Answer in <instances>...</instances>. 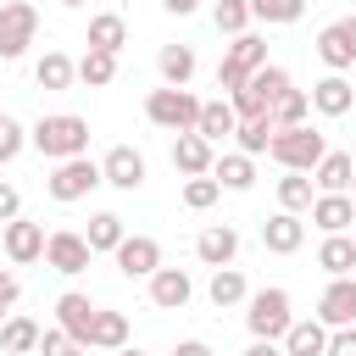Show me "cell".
Instances as JSON below:
<instances>
[{
    "label": "cell",
    "instance_id": "8fae6325",
    "mask_svg": "<svg viewBox=\"0 0 356 356\" xmlns=\"http://www.w3.org/2000/svg\"><path fill=\"white\" fill-rule=\"evenodd\" d=\"M111 256H117V273H122V278H150V273L161 267V245H156L150 234H122V245H117Z\"/></svg>",
    "mask_w": 356,
    "mask_h": 356
},
{
    "label": "cell",
    "instance_id": "83f0119b",
    "mask_svg": "<svg viewBox=\"0 0 356 356\" xmlns=\"http://www.w3.org/2000/svg\"><path fill=\"white\" fill-rule=\"evenodd\" d=\"M206 295H211V306H217V312H228V306L250 300V289H245V273H239V267H217V273H211V284H206Z\"/></svg>",
    "mask_w": 356,
    "mask_h": 356
},
{
    "label": "cell",
    "instance_id": "d6a6232c",
    "mask_svg": "<svg viewBox=\"0 0 356 356\" xmlns=\"http://www.w3.org/2000/svg\"><path fill=\"white\" fill-rule=\"evenodd\" d=\"M312 200H317V189H312V178L306 172H284L278 178V211H312Z\"/></svg>",
    "mask_w": 356,
    "mask_h": 356
},
{
    "label": "cell",
    "instance_id": "7402d4cb",
    "mask_svg": "<svg viewBox=\"0 0 356 356\" xmlns=\"http://www.w3.org/2000/svg\"><path fill=\"white\" fill-rule=\"evenodd\" d=\"M312 222H317L323 234H345V228L356 222V200H350V195H317V200H312Z\"/></svg>",
    "mask_w": 356,
    "mask_h": 356
},
{
    "label": "cell",
    "instance_id": "5b68a950",
    "mask_svg": "<svg viewBox=\"0 0 356 356\" xmlns=\"http://www.w3.org/2000/svg\"><path fill=\"white\" fill-rule=\"evenodd\" d=\"M145 117H150L156 128H167V134H195V122H200V100H195L189 89H150Z\"/></svg>",
    "mask_w": 356,
    "mask_h": 356
},
{
    "label": "cell",
    "instance_id": "74e56055",
    "mask_svg": "<svg viewBox=\"0 0 356 356\" xmlns=\"http://www.w3.org/2000/svg\"><path fill=\"white\" fill-rule=\"evenodd\" d=\"M245 6L256 22H300V11H306V0H245Z\"/></svg>",
    "mask_w": 356,
    "mask_h": 356
},
{
    "label": "cell",
    "instance_id": "836d02e7",
    "mask_svg": "<svg viewBox=\"0 0 356 356\" xmlns=\"http://www.w3.org/2000/svg\"><path fill=\"white\" fill-rule=\"evenodd\" d=\"M83 245H89V250H117V245H122V217H117V211H95Z\"/></svg>",
    "mask_w": 356,
    "mask_h": 356
},
{
    "label": "cell",
    "instance_id": "816d5d0a",
    "mask_svg": "<svg viewBox=\"0 0 356 356\" xmlns=\"http://www.w3.org/2000/svg\"><path fill=\"white\" fill-rule=\"evenodd\" d=\"M345 195H350V200H356V172H350V189H345Z\"/></svg>",
    "mask_w": 356,
    "mask_h": 356
},
{
    "label": "cell",
    "instance_id": "b9f144b4",
    "mask_svg": "<svg viewBox=\"0 0 356 356\" xmlns=\"http://www.w3.org/2000/svg\"><path fill=\"white\" fill-rule=\"evenodd\" d=\"M22 145H28V134H22L11 117H0V161H17V156H22Z\"/></svg>",
    "mask_w": 356,
    "mask_h": 356
},
{
    "label": "cell",
    "instance_id": "9a60e30c",
    "mask_svg": "<svg viewBox=\"0 0 356 356\" xmlns=\"http://www.w3.org/2000/svg\"><path fill=\"white\" fill-rule=\"evenodd\" d=\"M312 111H323V117H345L350 106H356V89H350V78L345 72H328V78H317L312 83Z\"/></svg>",
    "mask_w": 356,
    "mask_h": 356
},
{
    "label": "cell",
    "instance_id": "bcb514c9",
    "mask_svg": "<svg viewBox=\"0 0 356 356\" xmlns=\"http://www.w3.org/2000/svg\"><path fill=\"white\" fill-rule=\"evenodd\" d=\"M161 11H172V17H195L200 0H161Z\"/></svg>",
    "mask_w": 356,
    "mask_h": 356
},
{
    "label": "cell",
    "instance_id": "d6986e66",
    "mask_svg": "<svg viewBox=\"0 0 356 356\" xmlns=\"http://www.w3.org/2000/svg\"><path fill=\"white\" fill-rule=\"evenodd\" d=\"M211 161H217V156H211V145H206L200 134H178V139H172V167H178L184 178H206Z\"/></svg>",
    "mask_w": 356,
    "mask_h": 356
},
{
    "label": "cell",
    "instance_id": "cb8c5ba5",
    "mask_svg": "<svg viewBox=\"0 0 356 356\" xmlns=\"http://www.w3.org/2000/svg\"><path fill=\"white\" fill-rule=\"evenodd\" d=\"M323 350H328V328H323L317 317L289 323V334H284V356H323Z\"/></svg>",
    "mask_w": 356,
    "mask_h": 356
},
{
    "label": "cell",
    "instance_id": "f6af8a7d",
    "mask_svg": "<svg viewBox=\"0 0 356 356\" xmlns=\"http://www.w3.org/2000/svg\"><path fill=\"white\" fill-rule=\"evenodd\" d=\"M17 295H22L17 273H6V267H0V312H11V306H17Z\"/></svg>",
    "mask_w": 356,
    "mask_h": 356
},
{
    "label": "cell",
    "instance_id": "4316f807",
    "mask_svg": "<svg viewBox=\"0 0 356 356\" xmlns=\"http://www.w3.org/2000/svg\"><path fill=\"white\" fill-rule=\"evenodd\" d=\"M211 178H217L222 189L245 195V189L256 184V161H250V156H239V150H234V156H217V161H211Z\"/></svg>",
    "mask_w": 356,
    "mask_h": 356
},
{
    "label": "cell",
    "instance_id": "7dc6e473",
    "mask_svg": "<svg viewBox=\"0 0 356 356\" xmlns=\"http://www.w3.org/2000/svg\"><path fill=\"white\" fill-rule=\"evenodd\" d=\"M245 356H284V345H278V339H250Z\"/></svg>",
    "mask_w": 356,
    "mask_h": 356
},
{
    "label": "cell",
    "instance_id": "f546056e",
    "mask_svg": "<svg viewBox=\"0 0 356 356\" xmlns=\"http://www.w3.org/2000/svg\"><path fill=\"white\" fill-rule=\"evenodd\" d=\"M122 345H128V317L122 312H95L89 350H122Z\"/></svg>",
    "mask_w": 356,
    "mask_h": 356
},
{
    "label": "cell",
    "instance_id": "6da1fadb",
    "mask_svg": "<svg viewBox=\"0 0 356 356\" xmlns=\"http://www.w3.org/2000/svg\"><path fill=\"white\" fill-rule=\"evenodd\" d=\"M33 150L50 156V161H72V156H89V122L72 117V111H56V117H39L33 122Z\"/></svg>",
    "mask_w": 356,
    "mask_h": 356
},
{
    "label": "cell",
    "instance_id": "44dd1931",
    "mask_svg": "<svg viewBox=\"0 0 356 356\" xmlns=\"http://www.w3.org/2000/svg\"><path fill=\"white\" fill-rule=\"evenodd\" d=\"M234 128H239V117H234V106H228V100H200V122H195V134H200L206 145L234 139Z\"/></svg>",
    "mask_w": 356,
    "mask_h": 356
},
{
    "label": "cell",
    "instance_id": "e0dca14e",
    "mask_svg": "<svg viewBox=\"0 0 356 356\" xmlns=\"http://www.w3.org/2000/svg\"><path fill=\"white\" fill-rule=\"evenodd\" d=\"M195 256H200L211 273H217V267H234V256H239V234L222 228V222H211V228L195 234Z\"/></svg>",
    "mask_w": 356,
    "mask_h": 356
},
{
    "label": "cell",
    "instance_id": "484cf974",
    "mask_svg": "<svg viewBox=\"0 0 356 356\" xmlns=\"http://www.w3.org/2000/svg\"><path fill=\"white\" fill-rule=\"evenodd\" d=\"M72 78H78V61H72L67 50H44L39 67H33V83H39V89H67Z\"/></svg>",
    "mask_w": 356,
    "mask_h": 356
},
{
    "label": "cell",
    "instance_id": "7bdbcfd3",
    "mask_svg": "<svg viewBox=\"0 0 356 356\" xmlns=\"http://www.w3.org/2000/svg\"><path fill=\"white\" fill-rule=\"evenodd\" d=\"M323 356H356V323L350 328H328V350Z\"/></svg>",
    "mask_w": 356,
    "mask_h": 356
},
{
    "label": "cell",
    "instance_id": "9c48e42d",
    "mask_svg": "<svg viewBox=\"0 0 356 356\" xmlns=\"http://www.w3.org/2000/svg\"><path fill=\"white\" fill-rule=\"evenodd\" d=\"M317 56H323V67H328V72H345V67H356V17H339V22H328V28L317 33Z\"/></svg>",
    "mask_w": 356,
    "mask_h": 356
},
{
    "label": "cell",
    "instance_id": "5bb4252c",
    "mask_svg": "<svg viewBox=\"0 0 356 356\" xmlns=\"http://www.w3.org/2000/svg\"><path fill=\"white\" fill-rule=\"evenodd\" d=\"M317 323L323 328H350L356 323V278H334L317 300Z\"/></svg>",
    "mask_w": 356,
    "mask_h": 356
},
{
    "label": "cell",
    "instance_id": "f5cc1de1",
    "mask_svg": "<svg viewBox=\"0 0 356 356\" xmlns=\"http://www.w3.org/2000/svg\"><path fill=\"white\" fill-rule=\"evenodd\" d=\"M0 323H6V312H0Z\"/></svg>",
    "mask_w": 356,
    "mask_h": 356
},
{
    "label": "cell",
    "instance_id": "4fadbf2b",
    "mask_svg": "<svg viewBox=\"0 0 356 356\" xmlns=\"http://www.w3.org/2000/svg\"><path fill=\"white\" fill-rule=\"evenodd\" d=\"M95 312H100V306H89V295L67 289V295L56 300V328H61L67 339H78V345L89 350V328H95Z\"/></svg>",
    "mask_w": 356,
    "mask_h": 356
},
{
    "label": "cell",
    "instance_id": "ba28073f",
    "mask_svg": "<svg viewBox=\"0 0 356 356\" xmlns=\"http://www.w3.org/2000/svg\"><path fill=\"white\" fill-rule=\"evenodd\" d=\"M89 245H83V234H72V228H56V234H44V261L61 273V278H78L83 267H89Z\"/></svg>",
    "mask_w": 356,
    "mask_h": 356
},
{
    "label": "cell",
    "instance_id": "60d3db41",
    "mask_svg": "<svg viewBox=\"0 0 356 356\" xmlns=\"http://www.w3.org/2000/svg\"><path fill=\"white\" fill-rule=\"evenodd\" d=\"M39 356H83V345L67 339L61 328H39Z\"/></svg>",
    "mask_w": 356,
    "mask_h": 356
},
{
    "label": "cell",
    "instance_id": "f1b7e54d",
    "mask_svg": "<svg viewBox=\"0 0 356 356\" xmlns=\"http://www.w3.org/2000/svg\"><path fill=\"white\" fill-rule=\"evenodd\" d=\"M156 67H161V78H167V89H184V83L195 78V50H189V44H161V56H156Z\"/></svg>",
    "mask_w": 356,
    "mask_h": 356
},
{
    "label": "cell",
    "instance_id": "7c38bea8",
    "mask_svg": "<svg viewBox=\"0 0 356 356\" xmlns=\"http://www.w3.org/2000/svg\"><path fill=\"white\" fill-rule=\"evenodd\" d=\"M100 178H106L111 189H128V195H134V189L145 184V156H139L134 145H111L106 161H100Z\"/></svg>",
    "mask_w": 356,
    "mask_h": 356
},
{
    "label": "cell",
    "instance_id": "ffe728a7",
    "mask_svg": "<svg viewBox=\"0 0 356 356\" xmlns=\"http://www.w3.org/2000/svg\"><path fill=\"white\" fill-rule=\"evenodd\" d=\"M350 172H356V161H350L345 150H328V156L312 167V189H317V195H345V189H350Z\"/></svg>",
    "mask_w": 356,
    "mask_h": 356
},
{
    "label": "cell",
    "instance_id": "8992f818",
    "mask_svg": "<svg viewBox=\"0 0 356 356\" xmlns=\"http://www.w3.org/2000/svg\"><path fill=\"white\" fill-rule=\"evenodd\" d=\"M106 178H100V161H89V156H72V161H56V172L44 178V189H50V200H61V206H72V200H83L89 189H100Z\"/></svg>",
    "mask_w": 356,
    "mask_h": 356
},
{
    "label": "cell",
    "instance_id": "ac0fdd59",
    "mask_svg": "<svg viewBox=\"0 0 356 356\" xmlns=\"http://www.w3.org/2000/svg\"><path fill=\"white\" fill-rule=\"evenodd\" d=\"M189 295H195V284H189L184 267H156V273H150V300H156L161 312H184Z\"/></svg>",
    "mask_w": 356,
    "mask_h": 356
},
{
    "label": "cell",
    "instance_id": "ab89813d",
    "mask_svg": "<svg viewBox=\"0 0 356 356\" xmlns=\"http://www.w3.org/2000/svg\"><path fill=\"white\" fill-rule=\"evenodd\" d=\"M250 89H256V95H261V100H267V106H273V100H278V95H284V89H289V72H284V67H273V61H267V67H261V72H250Z\"/></svg>",
    "mask_w": 356,
    "mask_h": 356
},
{
    "label": "cell",
    "instance_id": "8d00e7d4",
    "mask_svg": "<svg viewBox=\"0 0 356 356\" xmlns=\"http://www.w3.org/2000/svg\"><path fill=\"white\" fill-rule=\"evenodd\" d=\"M234 139H239V156H261V150L273 145V122H267V117H250V122L234 128Z\"/></svg>",
    "mask_w": 356,
    "mask_h": 356
},
{
    "label": "cell",
    "instance_id": "f907efd6",
    "mask_svg": "<svg viewBox=\"0 0 356 356\" xmlns=\"http://www.w3.org/2000/svg\"><path fill=\"white\" fill-rule=\"evenodd\" d=\"M61 6H67V11H78V6H83V0H61Z\"/></svg>",
    "mask_w": 356,
    "mask_h": 356
},
{
    "label": "cell",
    "instance_id": "ee69618b",
    "mask_svg": "<svg viewBox=\"0 0 356 356\" xmlns=\"http://www.w3.org/2000/svg\"><path fill=\"white\" fill-rule=\"evenodd\" d=\"M11 217H22V195H17V184H0V228Z\"/></svg>",
    "mask_w": 356,
    "mask_h": 356
},
{
    "label": "cell",
    "instance_id": "4dcf8cb0",
    "mask_svg": "<svg viewBox=\"0 0 356 356\" xmlns=\"http://www.w3.org/2000/svg\"><path fill=\"white\" fill-rule=\"evenodd\" d=\"M0 350H6V356L39 350V323H33V317H6V323H0Z\"/></svg>",
    "mask_w": 356,
    "mask_h": 356
},
{
    "label": "cell",
    "instance_id": "7a4b0ae2",
    "mask_svg": "<svg viewBox=\"0 0 356 356\" xmlns=\"http://www.w3.org/2000/svg\"><path fill=\"white\" fill-rule=\"evenodd\" d=\"M267 156H273L284 172H312V167L328 156V145H323V134H317V128H273Z\"/></svg>",
    "mask_w": 356,
    "mask_h": 356
},
{
    "label": "cell",
    "instance_id": "f35d334b",
    "mask_svg": "<svg viewBox=\"0 0 356 356\" xmlns=\"http://www.w3.org/2000/svg\"><path fill=\"white\" fill-rule=\"evenodd\" d=\"M217 195H222V184L206 172V178H184V206L189 211H206V206H217Z\"/></svg>",
    "mask_w": 356,
    "mask_h": 356
},
{
    "label": "cell",
    "instance_id": "d4e9b609",
    "mask_svg": "<svg viewBox=\"0 0 356 356\" xmlns=\"http://www.w3.org/2000/svg\"><path fill=\"white\" fill-rule=\"evenodd\" d=\"M128 44V22L117 17V11H100V17H89V50H106V56H117Z\"/></svg>",
    "mask_w": 356,
    "mask_h": 356
},
{
    "label": "cell",
    "instance_id": "11a10c76",
    "mask_svg": "<svg viewBox=\"0 0 356 356\" xmlns=\"http://www.w3.org/2000/svg\"><path fill=\"white\" fill-rule=\"evenodd\" d=\"M0 117H6V111H0Z\"/></svg>",
    "mask_w": 356,
    "mask_h": 356
},
{
    "label": "cell",
    "instance_id": "d590c367",
    "mask_svg": "<svg viewBox=\"0 0 356 356\" xmlns=\"http://www.w3.org/2000/svg\"><path fill=\"white\" fill-rule=\"evenodd\" d=\"M78 78H83L89 89H106V83L117 78V56H106V50H83V61H78Z\"/></svg>",
    "mask_w": 356,
    "mask_h": 356
},
{
    "label": "cell",
    "instance_id": "30bf717a",
    "mask_svg": "<svg viewBox=\"0 0 356 356\" xmlns=\"http://www.w3.org/2000/svg\"><path fill=\"white\" fill-rule=\"evenodd\" d=\"M0 250H6V261L28 267V261H39V256H44V228H39V222H28V217H11V222L0 228Z\"/></svg>",
    "mask_w": 356,
    "mask_h": 356
},
{
    "label": "cell",
    "instance_id": "c3c4849f",
    "mask_svg": "<svg viewBox=\"0 0 356 356\" xmlns=\"http://www.w3.org/2000/svg\"><path fill=\"white\" fill-rule=\"evenodd\" d=\"M172 356H211V345H206V339H184Z\"/></svg>",
    "mask_w": 356,
    "mask_h": 356
},
{
    "label": "cell",
    "instance_id": "2e32d148",
    "mask_svg": "<svg viewBox=\"0 0 356 356\" xmlns=\"http://www.w3.org/2000/svg\"><path fill=\"white\" fill-rule=\"evenodd\" d=\"M261 245H267L273 256H295V250L306 245V222H300L295 211H273V217L261 222Z\"/></svg>",
    "mask_w": 356,
    "mask_h": 356
},
{
    "label": "cell",
    "instance_id": "e575fe53",
    "mask_svg": "<svg viewBox=\"0 0 356 356\" xmlns=\"http://www.w3.org/2000/svg\"><path fill=\"white\" fill-rule=\"evenodd\" d=\"M211 22H217V33L239 39V33H250V6L245 0H217L211 6Z\"/></svg>",
    "mask_w": 356,
    "mask_h": 356
},
{
    "label": "cell",
    "instance_id": "277c9868",
    "mask_svg": "<svg viewBox=\"0 0 356 356\" xmlns=\"http://www.w3.org/2000/svg\"><path fill=\"white\" fill-rule=\"evenodd\" d=\"M267 67V39L261 33H239L234 44H228V56H222V67H217V89H245L250 83V72H261Z\"/></svg>",
    "mask_w": 356,
    "mask_h": 356
},
{
    "label": "cell",
    "instance_id": "681fc988",
    "mask_svg": "<svg viewBox=\"0 0 356 356\" xmlns=\"http://www.w3.org/2000/svg\"><path fill=\"white\" fill-rule=\"evenodd\" d=\"M111 356H145V350H134V345H122V350H111Z\"/></svg>",
    "mask_w": 356,
    "mask_h": 356
},
{
    "label": "cell",
    "instance_id": "52a82bcc",
    "mask_svg": "<svg viewBox=\"0 0 356 356\" xmlns=\"http://www.w3.org/2000/svg\"><path fill=\"white\" fill-rule=\"evenodd\" d=\"M39 33V11L28 0H6L0 6V61H17Z\"/></svg>",
    "mask_w": 356,
    "mask_h": 356
},
{
    "label": "cell",
    "instance_id": "db71d44e",
    "mask_svg": "<svg viewBox=\"0 0 356 356\" xmlns=\"http://www.w3.org/2000/svg\"><path fill=\"white\" fill-rule=\"evenodd\" d=\"M0 356H6V350H0Z\"/></svg>",
    "mask_w": 356,
    "mask_h": 356
},
{
    "label": "cell",
    "instance_id": "3957f363",
    "mask_svg": "<svg viewBox=\"0 0 356 356\" xmlns=\"http://www.w3.org/2000/svg\"><path fill=\"white\" fill-rule=\"evenodd\" d=\"M250 312H245V328H250V339H284L289 334V323H295V312H289V289H256L250 300H245Z\"/></svg>",
    "mask_w": 356,
    "mask_h": 356
},
{
    "label": "cell",
    "instance_id": "1f68e13d",
    "mask_svg": "<svg viewBox=\"0 0 356 356\" xmlns=\"http://www.w3.org/2000/svg\"><path fill=\"white\" fill-rule=\"evenodd\" d=\"M306 111H312V100H306V89H284V95L273 100V111H267V122H273V128H306Z\"/></svg>",
    "mask_w": 356,
    "mask_h": 356
},
{
    "label": "cell",
    "instance_id": "603a6c76",
    "mask_svg": "<svg viewBox=\"0 0 356 356\" xmlns=\"http://www.w3.org/2000/svg\"><path fill=\"white\" fill-rule=\"evenodd\" d=\"M317 267H323L328 278H350V273H356V239L328 234V239L317 245Z\"/></svg>",
    "mask_w": 356,
    "mask_h": 356
}]
</instances>
